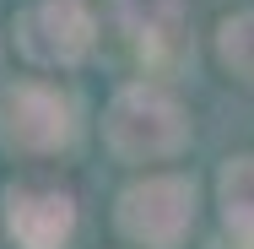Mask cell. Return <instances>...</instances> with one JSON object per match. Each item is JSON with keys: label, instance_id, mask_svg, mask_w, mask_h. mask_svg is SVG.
Returning a JSON list of instances; mask_svg holds the SVG:
<instances>
[{"label": "cell", "instance_id": "1", "mask_svg": "<svg viewBox=\"0 0 254 249\" xmlns=\"http://www.w3.org/2000/svg\"><path fill=\"white\" fill-rule=\"evenodd\" d=\"M184 108L157 87H130L108 108V147L119 157H168L184 147Z\"/></svg>", "mask_w": 254, "mask_h": 249}, {"label": "cell", "instance_id": "2", "mask_svg": "<svg viewBox=\"0 0 254 249\" xmlns=\"http://www.w3.org/2000/svg\"><path fill=\"white\" fill-rule=\"evenodd\" d=\"M190 217H195V190L184 179H146L119 195V228L152 249H173L190 233Z\"/></svg>", "mask_w": 254, "mask_h": 249}, {"label": "cell", "instance_id": "3", "mask_svg": "<svg viewBox=\"0 0 254 249\" xmlns=\"http://www.w3.org/2000/svg\"><path fill=\"white\" fill-rule=\"evenodd\" d=\"M16 44L38 65H76L92 44V16L81 0H38L16 16Z\"/></svg>", "mask_w": 254, "mask_h": 249}, {"label": "cell", "instance_id": "4", "mask_svg": "<svg viewBox=\"0 0 254 249\" xmlns=\"http://www.w3.org/2000/svg\"><path fill=\"white\" fill-rule=\"evenodd\" d=\"M0 141L11 152H60L70 141V103L49 87H11L0 98Z\"/></svg>", "mask_w": 254, "mask_h": 249}, {"label": "cell", "instance_id": "5", "mask_svg": "<svg viewBox=\"0 0 254 249\" xmlns=\"http://www.w3.org/2000/svg\"><path fill=\"white\" fill-rule=\"evenodd\" d=\"M5 222L22 249H60L76 228V200L65 190H5Z\"/></svg>", "mask_w": 254, "mask_h": 249}, {"label": "cell", "instance_id": "6", "mask_svg": "<svg viewBox=\"0 0 254 249\" xmlns=\"http://www.w3.org/2000/svg\"><path fill=\"white\" fill-rule=\"evenodd\" d=\"M119 22L135 33V44L152 60H173L179 27H184V0H119Z\"/></svg>", "mask_w": 254, "mask_h": 249}, {"label": "cell", "instance_id": "7", "mask_svg": "<svg viewBox=\"0 0 254 249\" xmlns=\"http://www.w3.org/2000/svg\"><path fill=\"white\" fill-rule=\"evenodd\" d=\"M222 217L238 239H254V157H233L222 168Z\"/></svg>", "mask_w": 254, "mask_h": 249}, {"label": "cell", "instance_id": "8", "mask_svg": "<svg viewBox=\"0 0 254 249\" xmlns=\"http://www.w3.org/2000/svg\"><path fill=\"white\" fill-rule=\"evenodd\" d=\"M216 49H222V65H227L238 82H249V87H254V11L227 16V22H222Z\"/></svg>", "mask_w": 254, "mask_h": 249}]
</instances>
